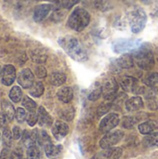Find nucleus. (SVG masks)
<instances>
[{
  "label": "nucleus",
  "mask_w": 158,
  "mask_h": 159,
  "mask_svg": "<svg viewBox=\"0 0 158 159\" xmlns=\"http://www.w3.org/2000/svg\"><path fill=\"white\" fill-rule=\"evenodd\" d=\"M59 44L64 51L76 61H86L88 60V52L80 43V41L72 35H67L59 39Z\"/></svg>",
  "instance_id": "nucleus-1"
},
{
  "label": "nucleus",
  "mask_w": 158,
  "mask_h": 159,
  "mask_svg": "<svg viewBox=\"0 0 158 159\" xmlns=\"http://www.w3.org/2000/svg\"><path fill=\"white\" fill-rule=\"evenodd\" d=\"M89 21H90L89 13L84 8L77 7L70 15L67 21V25L74 31L81 32L88 25Z\"/></svg>",
  "instance_id": "nucleus-2"
},
{
  "label": "nucleus",
  "mask_w": 158,
  "mask_h": 159,
  "mask_svg": "<svg viewBox=\"0 0 158 159\" xmlns=\"http://www.w3.org/2000/svg\"><path fill=\"white\" fill-rule=\"evenodd\" d=\"M134 61L143 70H151L155 65V58L152 50L146 47H141L134 52Z\"/></svg>",
  "instance_id": "nucleus-3"
},
{
  "label": "nucleus",
  "mask_w": 158,
  "mask_h": 159,
  "mask_svg": "<svg viewBox=\"0 0 158 159\" xmlns=\"http://www.w3.org/2000/svg\"><path fill=\"white\" fill-rule=\"evenodd\" d=\"M147 22V15L145 11L140 7L134 8L129 14V23L132 33L139 34L142 32Z\"/></svg>",
  "instance_id": "nucleus-4"
},
{
  "label": "nucleus",
  "mask_w": 158,
  "mask_h": 159,
  "mask_svg": "<svg viewBox=\"0 0 158 159\" xmlns=\"http://www.w3.org/2000/svg\"><path fill=\"white\" fill-rule=\"evenodd\" d=\"M123 136H124V132L122 130H115L112 132L110 131L106 133L100 141V146L102 149H108L114 147L123 139Z\"/></svg>",
  "instance_id": "nucleus-5"
},
{
  "label": "nucleus",
  "mask_w": 158,
  "mask_h": 159,
  "mask_svg": "<svg viewBox=\"0 0 158 159\" xmlns=\"http://www.w3.org/2000/svg\"><path fill=\"white\" fill-rule=\"evenodd\" d=\"M119 124V116L117 114H109L105 116L100 123V130L106 134Z\"/></svg>",
  "instance_id": "nucleus-6"
},
{
  "label": "nucleus",
  "mask_w": 158,
  "mask_h": 159,
  "mask_svg": "<svg viewBox=\"0 0 158 159\" xmlns=\"http://www.w3.org/2000/svg\"><path fill=\"white\" fill-rule=\"evenodd\" d=\"M140 40H118L113 44V49L116 53H123L136 49L140 47Z\"/></svg>",
  "instance_id": "nucleus-7"
},
{
  "label": "nucleus",
  "mask_w": 158,
  "mask_h": 159,
  "mask_svg": "<svg viewBox=\"0 0 158 159\" xmlns=\"http://www.w3.org/2000/svg\"><path fill=\"white\" fill-rule=\"evenodd\" d=\"M102 97L106 101H110L115 99V94L117 92L118 85L115 78H109L104 81L103 85L102 86Z\"/></svg>",
  "instance_id": "nucleus-8"
},
{
  "label": "nucleus",
  "mask_w": 158,
  "mask_h": 159,
  "mask_svg": "<svg viewBox=\"0 0 158 159\" xmlns=\"http://www.w3.org/2000/svg\"><path fill=\"white\" fill-rule=\"evenodd\" d=\"M17 81L20 84V86L23 89H30L33 84L34 83V74L30 69H23L21 70L18 76H17Z\"/></svg>",
  "instance_id": "nucleus-9"
},
{
  "label": "nucleus",
  "mask_w": 158,
  "mask_h": 159,
  "mask_svg": "<svg viewBox=\"0 0 158 159\" xmlns=\"http://www.w3.org/2000/svg\"><path fill=\"white\" fill-rule=\"evenodd\" d=\"M51 131H52V134H53L54 138L57 141H61L68 134L69 127H68V125L65 122L58 120V121H56L53 124Z\"/></svg>",
  "instance_id": "nucleus-10"
},
{
  "label": "nucleus",
  "mask_w": 158,
  "mask_h": 159,
  "mask_svg": "<svg viewBox=\"0 0 158 159\" xmlns=\"http://www.w3.org/2000/svg\"><path fill=\"white\" fill-rule=\"evenodd\" d=\"M51 9H52V5L50 4L38 5L34 10V15H33L34 20L35 22H41L47 17Z\"/></svg>",
  "instance_id": "nucleus-11"
},
{
  "label": "nucleus",
  "mask_w": 158,
  "mask_h": 159,
  "mask_svg": "<svg viewBox=\"0 0 158 159\" xmlns=\"http://www.w3.org/2000/svg\"><path fill=\"white\" fill-rule=\"evenodd\" d=\"M121 87L123 88L125 91H129V92L141 93V92H143L142 90H144L143 88L139 87L138 80L132 76H127L125 79H123L121 82Z\"/></svg>",
  "instance_id": "nucleus-12"
},
{
  "label": "nucleus",
  "mask_w": 158,
  "mask_h": 159,
  "mask_svg": "<svg viewBox=\"0 0 158 159\" xmlns=\"http://www.w3.org/2000/svg\"><path fill=\"white\" fill-rule=\"evenodd\" d=\"M2 84L5 86H10L16 79V69L11 64H7L2 71Z\"/></svg>",
  "instance_id": "nucleus-13"
},
{
  "label": "nucleus",
  "mask_w": 158,
  "mask_h": 159,
  "mask_svg": "<svg viewBox=\"0 0 158 159\" xmlns=\"http://www.w3.org/2000/svg\"><path fill=\"white\" fill-rule=\"evenodd\" d=\"M123 151L119 147H111L104 149L103 152L93 157V159H120L122 157Z\"/></svg>",
  "instance_id": "nucleus-14"
},
{
  "label": "nucleus",
  "mask_w": 158,
  "mask_h": 159,
  "mask_svg": "<svg viewBox=\"0 0 158 159\" xmlns=\"http://www.w3.org/2000/svg\"><path fill=\"white\" fill-rule=\"evenodd\" d=\"M37 116H38V123L41 127H50L53 123L52 117L47 112V110L43 107L40 106L37 111Z\"/></svg>",
  "instance_id": "nucleus-15"
},
{
  "label": "nucleus",
  "mask_w": 158,
  "mask_h": 159,
  "mask_svg": "<svg viewBox=\"0 0 158 159\" xmlns=\"http://www.w3.org/2000/svg\"><path fill=\"white\" fill-rule=\"evenodd\" d=\"M143 107V101L141 97L135 96L126 102V109L129 112H136Z\"/></svg>",
  "instance_id": "nucleus-16"
},
{
  "label": "nucleus",
  "mask_w": 158,
  "mask_h": 159,
  "mask_svg": "<svg viewBox=\"0 0 158 159\" xmlns=\"http://www.w3.org/2000/svg\"><path fill=\"white\" fill-rule=\"evenodd\" d=\"M58 99L62 102L63 103H68L73 100L74 97V91L70 87H63L61 88L57 92Z\"/></svg>",
  "instance_id": "nucleus-17"
},
{
  "label": "nucleus",
  "mask_w": 158,
  "mask_h": 159,
  "mask_svg": "<svg viewBox=\"0 0 158 159\" xmlns=\"http://www.w3.org/2000/svg\"><path fill=\"white\" fill-rule=\"evenodd\" d=\"M30 57H31V60L34 62L38 63V64L45 63L46 61H47V53L43 49H40V48L32 49L30 51Z\"/></svg>",
  "instance_id": "nucleus-18"
},
{
  "label": "nucleus",
  "mask_w": 158,
  "mask_h": 159,
  "mask_svg": "<svg viewBox=\"0 0 158 159\" xmlns=\"http://www.w3.org/2000/svg\"><path fill=\"white\" fill-rule=\"evenodd\" d=\"M46 156L50 159H55L60 157L62 151L61 145H54L52 143L44 147Z\"/></svg>",
  "instance_id": "nucleus-19"
},
{
  "label": "nucleus",
  "mask_w": 158,
  "mask_h": 159,
  "mask_svg": "<svg viewBox=\"0 0 158 159\" xmlns=\"http://www.w3.org/2000/svg\"><path fill=\"white\" fill-rule=\"evenodd\" d=\"M157 129L158 124L156 121H153V120H149V121L143 122V123H142L139 126V131L142 134H143V135L151 134V133H153Z\"/></svg>",
  "instance_id": "nucleus-20"
},
{
  "label": "nucleus",
  "mask_w": 158,
  "mask_h": 159,
  "mask_svg": "<svg viewBox=\"0 0 158 159\" xmlns=\"http://www.w3.org/2000/svg\"><path fill=\"white\" fill-rule=\"evenodd\" d=\"M117 65L123 69H129L134 66V59L130 54H123L117 59Z\"/></svg>",
  "instance_id": "nucleus-21"
},
{
  "label": "nucleus",
  "mask_w": 158,
  "mask_h": 159,
  "mask_svg": "<svg viewBox=\"0 0 158 159\" xmlns=\"http://www.w3.org/2000/svg\"><path fill=\"white\" fill-rule=\"evenodd\" d=\"M1 107H2V113L4 114V116H6L7 121H11L15 117V113H16L14 106L9 102L3 101Z\"/></svg>",
  "instance_id": "nucleus-22"
},
{
  "label": "nucleus",
  "mask_w": 158,
  "mask_h": 159,
  "mask_svg": "<svg viewBox=\"0 0 158 159\" xmlns=\"http://www.w3.org/2000/svg\"><path fill=\"white\" fill-rule=\"evenodd\" d=\"M49 81L51 83V85L55 86V87H59L61 86L62 84L65 83L66 81V75L60 72H55L52 73L49 76Z\"/></svg>",
  "instance_id": "nucleus-23"
},
{
  "label": "nucleus",
  "mask_w": 158,
  "mask_h": 159,
  "mask_svg": "<svg viewBox=\"0 0 158 159\" xmlns=\"http://www.w3.org/2000/svg\"><path fill=\"white\" fill-rule=\"evenodd\" d=\"M44 90H45V88H44V85L42 82L40 81H37V82H34L33 84V86L30 88V95L34 97V98H38V97H41L44 93Z\"/></svg>",
  "instance_id": "nucleus-24"
},
{
  "label": "nucleus",
  "mask_w": 158,
  "mask_h": 159,
  "mask_svg": "<svg viewBox=\"0 0 158 159\" xmlns=\"http://www.w3.org/2000/svg\"><path fill=\"white\" fill-rule=\"evenodd\" d=\"M74 108L73 106H67L60 113V116L65 121H72L74 117Z\"/></svg>",
  "instance_id": "nucleus-25"
},
{
  "label": "nucleus",
  "mask_w": 158,
  "mask_h": 159,
  "mask_svg": "<svg viewBox=\"0 0 158 159\" xmlns=\"http://www.w3.org/2000/svg\"><path fill=\"white\" fill-rule=\"evenodd\" d=\"M143 143L148 147H158V132L148 134L143 139Z\"/></svg>",
  "instance_id": "nucleus-26"
},
{
  "label": "nucleus",
  "mask_w": 158,
  "mask_h": 159,
  "mask_svg": "<svg viewBox=\"0 0 158 159\" xmlns=\"http://www.w3.org/2000/svg\"><path fill=\"white\" fill-rule=\"evenodd\" d=\"M12 139H13V135L10 131V129L8 128H5L2 133V141L4 143L5 147H11L12 145Z\"/></svg>",
  "instance_id": "nucleus-27"
},
{
  "label": "nucleus",
  "mask_w": 158,
  "mask_h": 159,
  "mask_svg": "<svg viewBox=\"0 0 158 159\" xmlns=\"http://www.w3.org/2000/svg\"><path fill=\"white\" fill-rule=\"evenodd\" d=\"M36 143L40 145V146H47V144L51 143V140L49 138V136L47 135V133L45 130H40L38 131V136H37V141Z\"/></svg>",
  "instance_id": "nucleus-28"
},
{
  "label": "nucleus",
  "mask_w": 158,
  "mask_h": 159,
  "mask_svg": "<svg viewBox=\"0 0 158 159\" xmlns=\"http://www.w3.org/2000/svg\"><path fill=\"white\" fill-rule=\"evenodd\" d=\"M27 159H39L40 157V151L39 148L36 146L35 143L31 144L30 146L27 147Z\"/></svg>",
  "instance_id": "nucleus-29"
},
{
  "label": "nucleus",
  "mask_w": 158,
  "mask_h": 159,
  "mask_svg": "<svg viewBox=\"0 0 158 159\" xmlns=\"http://www.w3.org/2000/svg\"><path fill=\"white\" fill-rule=\"evenodd\" d=\"M21 97H22V91H21V89L18 86H15L13 87L10 91H9V98L12 102H19L20 100H21Z\"/></svg>",
  "instance_id": "nucleus-30"
},
{
  "label": "nucleus",
  "mask_w": 158,
  "mask_h": 159,
  "mask_svg": "<svg viewBox=\"0 0 158 159\" xmlns=\"http://www.w3.org/2000/svg\"><path fill=\"white\" fill-rule=\"evenodd\" d=\"M22 106H24L25 109H27L29 112H34L36 109V103L35 102H34L31 98H29L28 96H25L22 99Z\"/></svg>",
  "instance_id": "nucleus-31"
},
{
  "label": "nucleus",
  "mask_w": 158,
  "mask_h": 159,
  "mask_svg": "<svg viewBox=\"0 0 158 159\" xmlns=\"http://www.w3.org/2000/svg\"><path fill=\"white\" fill-rule=\"evenodd\" d=\"M102 95V86L100 85H96L95 88L92 89V91L89 93L88 95V100L89 101H92V102H95L97 101L98 99H100V97Z\"/></svg>",
  "instance_id": "nucleus-32"
},
{
  "label": "nucleus",
  "mask_w": 158,
  "mask_h": 159,
  "mask_svg": "<svg viewBox=\"0 0 158 159\" xmlns=\"http://www.w3.org/2000/svg\"><path fill=\"white\" fill-rule=\"evenodd\" d=\"M135 124H136V120L132 116H125V117H123L122 122H121L122 127L124 129H132L135 126Z\"/></svg>",
  "instance_id": "nucleus-33"
},
{
  "label": "nucleus",
  "mask_w": 158,
  "mask_h": 159,
  "mask_svg": "<svg viewBox=\"0 0 158 159\" xmlns=\"http://www.w3.org/2000/svg\"><path fill=\"white\" fill-rule=\"evenodd\" d=\"M111 107H112V103L111 102H103V103H102L98 107V109H97V116H104L105 114H107L109 112Z\"/></svg>",
  "instance_id": "nucleus-34"
},
{
  "label": "nucleus",
  "mask_w": 158,
  "mask_h": 159,
  "mask_svg": "<svg viewBox=\"0 0 158 159\" xmlns=\"http://www.w3.org/2000/svg\"><path fill=\"white\" fill-rule=\"evenodd\" d=\"M158 83V73H152L144 79V84L149 87H153Z\"/></svg>",
  "instance_id": "nucleus-35"
},
{
  "label": "nucleus",
  "mask_w": 158,
  "mask_h": 159,
  "mask_svg": "<svg viewBox=\"0 0 158 159\" xmlns=\"http://www.w3.org/2000/svg\"><path fill=\"white\" fill-rule=\"evenodd\" d=\"M26 117H27L26 111H25L23 108L19 107V108L16 110V113H15V118H16V120H17L19 123H22L23 121L26 120Z\"/></svg>",
  "instance_id": "nucleus-36"
},
{
  "label": "nucleus",
  "mask_w": 158,
  "mask_h": 159,
  "mask_svg": "<svg viewBox=\"0 0 158 159\" xmlns=\"http://www.w3.org/2000/svg\"><path fill=\"white\" fill-rule=\"evenodd\" d=\"M26 121H27V123H28V125L30 127H34L38 122L37 113H35L34 111V112H29V114L27 115V117H26Z\"/></svg>",
  "instance_id": "nucleus-37"
},
{
  "label": "nucleus",
  "mask_w": 158,
  "mask_h": 159,
  "mask_svg": "<svg viewBox=\"0 0 158 159\" xmlns=\"http://www.w3.org/2000/svg\"><path fill=\"white\" fill-rule=\"evenodd\" d=\"M79 1L80 0H60V3L62 7L69 9V8L73 7L74 5H76Z\"/></svg>",
  "instance_id": "nucleus-38"
},
{
  "label": "nucleus",
  "mask_w": 158,
  "mask_h": 159,
  "mask_svg": "<svg viewBox=\"0 0 158 159\" xmlns=\"http://www.w3.org/2000/svg\"><path fill=\"white\" fill-rule=\"evenodd\" d=\"M35 75L38 78H44L47 76V70L43 66H37L35 68Z\"/></svg>",
  "instance_id": "nucleus-39"
},
{
  "label": "nucleus",
  "mask_w": 158,
  "mask_h": 159,
  "mask_svg": "<svg viewBox=\"0 0 158 159\" xmlns=\"http://www.w3.org/2000/svg\"><path fill=\"white\" fill-rule=\"evenodd\" d=\"M9 159H22V151L20 148H16L11 154Z\"/></svg>",
  "instance_id": "nucleus-40"
},
{
  "label": "nucleus",
  "mask_w": 158,
  "mask_h": 159,
  "mask_svg": "<svg viewBox=\"0 0 158 159\" xmlns=\"http://www.w3.org/2000/svg\"><path fill=\"white\" fill-rule=\"evenodd\" d=\"M12 135H13V139L14 140H19L22 137V132L21 129H20V127L15 126L12 129Z\"/></svg>",
  "instance_id": "nucleus-41"
},
{
  "label": "nucleus",
  "mask_w": 158,
  "mask_h": 159,
  "mask_svg": "<svg viewBox=\"0 0 158 159\" xmlns=\"http://www.w3.org/2000/svg\"><path fill=\"white\" fill-rule=\"evenodd\" d=\"M9 150L7 147H5L0 153V159H9Z\"/></svg>",
  "instance_id": "nucleus-42"
},
{
  "label": "nucleus",
  "mask_w": 158,
  "mask_h": 159,
  "mask_svg": "<svg viewBox=\"0 0 158 159\" xmlns=\"http://www.w3.org/2000/svg\"><path fill=\"white\" fill-rule=\"evenodd\" d=\"M7 122V119L6 118V116H4L3 113H0V128H3L6 123Z\"/></svg>",
  "instance_id": "nucleus-43"
},
{
  "label": "nucleus",
  "mask_w": 158,
  "mask_h": 159,
  "mask_svg": "<svg viewBox=\"0 0 158 159\" xmlns=\"http://www.w3.org/2000/svg\"><path fill=\"white\" fill-rule=\"evenodd\" d=\"M143 3H145V4H149V3H151V1L152 0H142Z\"/></svg>",
  "instance_id": "nucleus-44"
},
{
  "label": "nucleus",
  "mask_w": 158,
  "mask_h": 159,
  "mask_svg": "<svg viewBox=\"0 0 158 159\" xmlns=\"http://www.w3.org/2000/svg\"><path fill=\"white\" fill-rule=\"evenodd\" d=\"M2 75V69H1V67H0V76Z\"/></svg>",
  "instance_id": "nucleus-45"
},
{
  "label": "nucleus",
  "mask_w": 158,
  "mask_h": 159,
  "mask_svg": "<svg viewBox=\"0 0 158 159\" xmlns=\"http://www.w3.org/2000/svg\"><path fill=\"white\" fill-rule=\"evenodd\" d=\"M37 1H45V0H37Z\"/></svg>",
  "instance_id": "nucleus-46"
},
{
  "label": "nucleus",
  "mask_w": 158,
  "mask_h": 159,
  "mask_svg": "<svg viewBox=\"0 0 158 159\" xmlns=\"http://www.w3.org/2000/svg\"><path fill=\"white\" fill-rule=\"evenodd\" d=\"M0 139H1V134H0Z\"/></svg>",
  "instance_id": "nucleus-47"
},
{
  "label": "nucleus",
  "mask_w": 158,
  "mask_h": 159,
  "mask_svg": "<svg viewBox=\"0 0 158 159\" xmlns=\"http://www.w3.org/2000/svg\"><path fill=\"white\" fill-rule=\"evenodd\" d=\"M91 159H93V158H91Z\"/></svg>",
  "instance_id": "nucleus-48"
}]
</instances>
